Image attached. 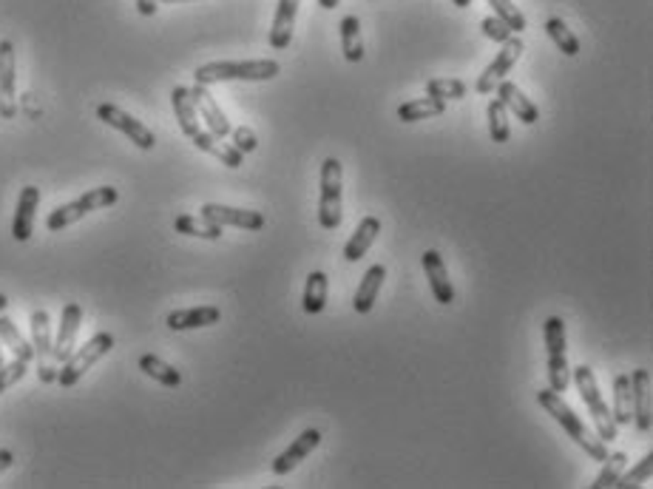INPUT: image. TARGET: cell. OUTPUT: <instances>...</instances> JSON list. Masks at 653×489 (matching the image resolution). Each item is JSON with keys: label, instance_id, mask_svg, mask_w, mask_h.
Segmentation results:
<instances>
[{"label": "cell", "instance_id": "d4e9b609", "mask_svg": "<svg viewBox=\"0 0 653 489\" xmlns=\"http://www.w3.org/2000/svg\"><path fill=\"white\" fill-rule=\"evenodd\" d=\"M171 106H173V114H176V120H180V128H182L185 136H193L196 131H200V114H196L191 89L176 86L171 91Z\"/></svg>", "mask_w": 653, "mask_h": 489}, {"label": "cell", "instance_id": "7a4b0ae2", "mask_svg": "<svg viewBox=\"0 0 653 489\" xmlns=\"http://www.w3.org/2000/svg\"><path fill=\"white\" fill-rule=\"evenodd\" d=\"M282 66L275 61H222V63H205L193 71V80L200 86L228 83V80H245V83H262L279 77Z\"/></svg>", "mask_w": 653, "mask_h": 489}, {"label": "cell", "instance_id": "e0dca14e", "mask_svg": "<svg viewBox=\"0 0 653 489\" xmlns=\"http://www.w3.org/2000/svg\"><path fill=\"white\" fill-rule=\"evenodd\" d=\"M319 444H322V433H319V429H304V433H302L299 438H295L279 458L273 461V473H275V475H287V473H293V469L299 466V464H302V461L313 453V449L319 447Z\"/></svg>", "mask_w": 653, "mask_h": 489}, {"label": "cell", "instance_id": "d6a6232c", "mask_svg": "<svg viewBox=\"0 0 653 489\" xmlns=\"http://www.w3.org/2000/svg\"><path fill=\"white\" fill-rule=\"evenodd\" d=\"M546 32L554 43H557V49L565 54V57H577L580 54V41H577V34H574L565 21H560V17H548V24H546Z\"/></svg>", "mask_w": 653, "mask_h": 489}, {"label": "cell", "instance_id": "7dc6e473", "mask_svg": "<svg viewBox=\"0 0 653 489\" xmlns=\"http://www.w3.org/2000/svg\"><path fill=\"white\" fill-rule=\"evenodd\" d=\"M160 4H185V0H160Z\"/></svg>", "mask_w": 653, "mask_h": 489}, {"label": "cell", "instance_id": "60d3db41", "mask_svg": "<svg viewBox=\"0 0 653 489\" xmlns=\"http://www.w3.org/2000/svg\"><path fill=\"white\" fill-rule=\"evenodd\" d=\"M230 136H233V148L242 151V154H250V151L259 148V136H256V131L247 128V126L230 128Z\"/></svg>", "mask_w": 653, "mask_h": 489}, {"label": "cell", "instance_id": "1f68e13d", "mask_svg": "<svg viewBox=\"0 0 653 489\" xmlns=\"http://www.w3.org/2000/svg\"><path fill=\"white\" fill-rule=\"evenodd\" d=\"M613 421L625 427L630 421V376L620 373L613 376Z\"/></svg>", "mask_w": 653, "mask_h": 489}, {"label": "cell", "instance_id": "ab89813d", "mask_svg": "<svg viewBox=\"0 0 653 489\" xmlns=\"http://www.w3.org/2000/svg\"><path fill=\"white\" fill-rule=\"evenodd\" d=\"M483 34L489 37V41H494V43H506L508 41V37L514 34L503 21H500V17L498 14H489V17H483Z\"/></svg>", "mask_w": 653, "mask_h": 489}, {"label": "cell", "instance_id": "8d00e7d4", "mask_svg": "<svg viewBox=\"0 0 653 489\" xmlns=\"http://www.w3.org/2000/svg\"><path fill=\"white\" fill-rule=\"evenodd\" d=\"M650 475H653V453L642 456V461L633 466V469H628V473H622L613 486H620V489H637V486L648 484Z\"/></svg>", "mask_w": 653, "mask_h": 489}, {"label": "cell", "instance_id": "b9f144b4", "mask_svg": "<svg viewBox=\"0 0 653 489\" xmlns=\"http://www.w3.org/2000/svg\"><path fill=\"white\" fill-rule=\"evenodd\" d=\"M156 9H160V0H136V12H140L143 17L156 14Z\"/></svg>", "mask_w": 653, "mask_h": 489}, {"label": "cell", "instance_id": "484cf974", "mask_svg": "<svg viewBox=\"0 0 653 489\" xmlns=\"http://www.w3.org/2000/svg\"><path fill=\"white\" fill-rule=\"evenodd\" d=\"M446 111V100H438V97H418V100H409L398 106V120L401 123H418V120H432V117H441Z\"/></svg>", "mask_w": 653, "mask_h": 489}, {"label": "cell", "instance_id": "bcb514c9", "mask_svg": "<svg viewBox=\"0 0 653 489\" xmlns=\"http://www.w3.org/2000/svg\"><path fill=\"white\" fill-rule=\"evenodd\" d=\"M9 307V299H6V293H0V313H4Z\"/></svg>", "mask_w": 653, "mask_h": 489}, {"label": "cell", "instance_id": "f6af8a7d", "mask_svg": "<svg viewBox=\"0 0 653 489\" xmlns=\"http://www.w3.org/2000/svg\"><path fill=\"white\" fill-rule=\"evenodd\" d=\"M452 6H458V9H466V6H471V0H452Z\"/></svg>", "mask_w": 653, "mask_h": 489}, {"label": "cell", "instance_id": "83f0119b", "mask_svg": "<svg viewBox=\"0 0 653 489\" xmlns=\"http://www.w3.org/2000/svg\"><path fill=\"white\" fill-rule=\"evenodd\" d=\"M341 29V49L350 63H361L364 61V41H361V21L355 14H347L339 24Z\"/></svg>", "mask_w": 653, "mask_h": 489}, {"label": "cell", "instance_id": "d6986e66", "mask_svg": "<svg viewBox=\"0 0 653 489\" xmlns=\"http://www.w3.org/2000/svg\"><path fill=\"white\" fill-rule=\"evenodd\" d=\"M424 270L429 277L432 296L438 299L441 305H452L454 302V287H452V279H449L446 262H443V257L438 250H426L424 253Z\"/></svg>", "mask_w": 653, "mask_h": 489}, {"label": "cell", "instance_id": "7c38bea8", "mask_svg": "<svg viewBox=\"0 0 653 489\" xmlns=\"http://www.w3.org/2000/svg\"><path fill=\"white\" fill-rule=\"evenodd\" d=\"M80 324H83V307L77 302H69L61 313V327H57V339L51 344L54 364H63L74 353V342H77V334H80Z\"/></svg>", "mask_w": 653, "mask_h": 489}, {"label": "cell", "instance_id": "52a82bcc", "mask_svg": "<svg viewBox=\"0 0 653 489\" xmlns=\"http://www.w3.org/2000/svg\"><path fill=\"white\" fill-rule=\"evenodd\" d=\"M344 220L341 211V163L327 156L322 163V200H319V222L324 230H335Z\"/></svg>", "mask_w": 653, "mask_h": 489}, {"label": "cell", "instance_id": "8fae6325", "mask_svg": "<svg viewBox=\"0 0 653 489\" xmlns=\"http://www.w3.org/2000/svg\"><path fill=\"white\" fill-rule=\"evenodd\" d=\"M202 217L213 225H230V228H242V230H259L265 228V213L259 211H245V208H230V205H219V202H205L202 205Z\"/></svg>", "mask_w": 653, "mask_h": 489}, {"label": "cell", "instance_id": "7bdbcfd3", "mask_svg": "<svg viewBox=\"0 0 653 489\" xmlns=\"http://www.w3.org/2000/svg\"><path fill=\"white\" fill-rule=\"evenodd\" d=\"M12 461H14L12 449H0V473H4V469H9V466H12Z\"/></svg>", "mask_w": 653, "mask_h": 489}, {"label": "cell", "instance_id": "74e56055", "mask_svg": "<svg viewBox=\"0 0 653 489\" xmlns=\"http://www.w3.org/2000/svg\"><path fill=\"white\" fill-rule=\"evenodd\" d=\"M489 6L494 9V14H498L514 34H520L526 29V14L514 6V0H489Z\"/></svg>", "mask_w": 653, "mask_h": 489}, {"label": "cell", "instance_id": "30bf717a", "mask_svg": "<svg viewBox=\"0 0 653 489\" xmlns=\"http://www.w3.org/2000/svg\"><path fill=\"white\" fill-rule=\"evenodd\" d=\"M523 41L520 37H508V41L503 43V49L498 52V57H494V61L486 66V71L478 77V91L480 94H489L491 89H498V83L500 80H506V74L514 69V63L520 61V54H523Z\"/></svg>", "mask_w": 653, "mask_h": 489}, {"label": "cell", "instance_id": "e575fe53", "mask_svg": "<svg viewBox=\"0 0 653 489\" xmlns=\"http://www.w3.org/2000/svg\"><path fill=\"white\" fill-rule=\"evenodd\" d=\"M489 134H491V143H508V111L500 100H491L489 103Z\"/></svg>", "mask_w": 653, "mask_h": 489}, {"label": "cell", "instance_id": "f546056e", "mask_svg": "<svg viewBox=\"0 0 653 489\" xmlns=\"http://www.w3.org/2000/svg\"><path fill=\"white\" fill-rule=\"evenodd\" d=\"M140 370H143L145 376H151L154 381L165 384V387H180V384H182V373H180V370H173L171 364H165L160 356H154V353L140 356Z\"/></svg>", "mask_w": 653, "mask_h": 489}, {"label": "cell", "instance_id": "603a6c76", "mask_svg": "<svg viewBox=\"0 0 653 489\" xmlns=\"http://www.w3.org/2000/svg\"><path fill=\"white\" fill-rule=\"evenodd\" d=\"M191 143L200 148V151H205V154H210V156H216V160H219L222 165H228V168H239L242 165V151H236L233 146H225L222 143V136H213L210 131H196L193 136H191Z\"/></svg>", "mask_w": 653, "mask_h": 489}, {"label": "cell", "instance_id": "9a60e30c", "mask_svg": "<svg viewBox=\"0 0 653 489\" xmlns=\"http://www.w3.org/2000/svg\"><path fill=\"white\" fill-rule=\"evenodd\" d=\"M37 205H41V188L26 185L21 191V200H17V211H14V220H12V237L17 242H29L32 240Z\"/></svg>", "mask_w": 653, "mask_h": 489}, {"label": "cell", "instance_id": "5bb4252c", "mask_svg": "<svg viewBox=\"0 0 653 489\" xmlns=\"http://www.w3.org/2000/svg\"><path fill=\"white\" fill-rule=\"evenodd\" d=\"M630 418L639 433L650 429V373L642 367L630 373Z\"/></svg>", "mask_w": 653, "mask_h": 489}, {"label": "cell", "instance_id": "ac0fdd59", "mask_svg": "<svg viewBox=\"0 0 653 489\" xmlns=\"http://www.w3.org/2000/svg\"><path fill=\"white\" fill-rule=\"evenodd\" d=\"M498 100L506 106V111H511V114L518 117L520 123H526V126H534V123L540 120L537 103H531L528 97L520 91V86H514L511 80H500V83H498Z\"/></svg>", "mask_w": 653, "mask_h": 489}, {"label": "cell", "instance_id": "2e32d148", "mask_svg": "<svg viewBox=\"0 0 653 489\" xmlns=\"http://www.w3.org/2000/svg\"><path fill=\"white\" fill-rule=\"evenodd\" d=\"M191 97H193L196 114H200L202 120L208 123V131H210L213 136H228V134H230V123H228L225 111L219 108V103L213 100V94L208 91V86L196 83V86L191 89Z\"/></svg>", "mask_w": 653, "mask_h": 489}, {"label": "cell", "instance_id": "ba28073f", "mask_svg": "<svg viewBox=\"0 0 653 489\" xmlns=\"http://www.w3.org/2000/svg\"><path fill=\"white\" fill-rule=\"evenodd\" d=\"M97 120H103L106 126L117 128V131H123L128 140L136 146V148H143V151H151L156 146V136L148 126H143L136 117H131L128 111H123L120 106H114V103H103V106H97Z\"/></svg>", "mask_w": 653, "mask_h": 489}, {"label": "cell", "instance_id": "5b68a950", "mask_svg": "<svg viewBox=\"0 0 653 489\" xmlns=\"http://www.w3.org/2000/svg\"><path fill=\"white\" fill-rule=\"evenodd\" d=\"M543 339L548 350V384L554 393H565L571 384V367L565 359V322L560 316H548L543 324Z\"/></svg>", "mask_w": 653, "mask_h": 489}, {"label": "cell", "instance_id": "6da1fadb", "mask_svg": "<svg viewBox=\"0 0 653 489\" xmlns=\"http://www.w3.org/2000/svg\"><path fill=\"white\" fill-rule=\"evenodd\" d=\"M537 404L546 409V413L557 421L565 433H568V438L577 444V447H583L585 453L593 458V461H605L608 458V449H605V441H600L597 436L591 433V429L583 424V418L574 413V409L565 404V399H563V393H554V390L548 387V390H540L537 393Z\"/></svg>", "mask_w": 653, "mask_h": 489}, {"label": "cell", "instance_id": "3957f363", "mask_svg": "<svg viewBox=\"0 0 653 489\" xmlns=\"http://www.w3.org/2000/svg\"><path fill=\"white\" fill-rule=\"evenodd\" d=\"M574 373V384H577L580 390V396L588 407V413L593 418V424H597V433H600V441L611 444L613 438H617V421H613V413H611V407L605 404L602 393H600V384H597V376H593V370L588 364H580V367H574L571 370Z\"/></svg>", "mask_w": 653, "mask_h": 489}, {"label": "cell", "instance_id": "7402d4cb", "mask_svg": "<svg viewBox=\"0 0 653 489\" xmlns=\"http://www.w3.org/2000/svg\"><path fill=\"white\" fill-rule=\"evenodd\" d=\"M378 233H381V220H378V217H364V220L359 222V228L352 230L350 242L344 245V259H347V262L364 259L367 250L372 248V242L378 240Z\"/></svg>", "mask_w": 653, "mask_h": 489}, {"label": "cell", "instance_id": "ffe728a7", "mask_svg": "<svg viewBox=\"0 0 653 489\" xmlns=\"http://www.w3.org/2000/svg\"><path fill=\"white\" fill-rule=\"evenodd\" d=\"M299 4L302 0H279V6H275V17H273V29H270V46L273 49L282 52L293 43V29H295Z\"/></svg>", "mask_w": 653, "mask_h": 489}, {"label": "cell", "instance_id": "44dd1931", "mask_svg": "<svg viewBox=\"0 0 653 489\" xmlns=\"http://www.w3.org/2000/svg\"><path fill=\"white\" fill-rule=\"evenodd\" d=\"M222 319V310L213 305H202V307H188V310H173L168 313L165 324L171 330H196V327H210Z\"/></svg>", "mask_w": 653, "mask_h": 489}, {"label": "cell", "instance_id": "8992f818", "mask_svg": "<svg viewBox=\"0 0 653 489\" xmlns=\"http://www.w3.org/2000/svg\"><path fill=\"white\" fill-rule=\"evenodd\" d=\"M111 347H114V336H111V334H97V336H91L80 350H74V353L63 362L61 370H57V384H61V387H74L97 362H100V359L108 353Z\"/></svg>", "mask_w": 653, "mask_h": 489}, {"label": "cell", "instance_id": "f1b7e54d", "mask_svg": "<svg viewBox=\"0 0 653 489\" xmlns=\"http://www.w3.org/2000/svg\"><path fill=\"white\" fill-rule=\"evenodd\" d=\"M0 342H4V344L12 350L14 359L34 362V347H32V342L23 339V334L17 330V324H14L9 316H4V313H0Z\"/></svg>", "mask_w": 653, "mask_h": 489}, {"label": "cell", "instance_id": "d590c367", "mask_svg": "<svg viewBox=\"0 0 653 489\" xmlns=\"http://www.w3.org/2000/svg\"><path fill=\"white\" fill-rule=\"evenodd\" d=\"M625 466H628V456H625V453H608L602 473L597 475V481H593L591 486H593V489H608V486H613V484H617V478L625 473Z\"/></svg>", "mask_w": 653, "mask_h": 489}, {"label": "cell", "instance_id": "9c48e42d", "mask_svg": "<svg viewBox=\"0 0 653 489\" xmlns=\"http://www.w3.org/2000/svg\"><path fill=\"white\" fill-rule=\"evenodd\" d=\"M51 319L46 310H34L32 313V347H34V359H37V376H41L43 384L57 381V367L51 359Z\"/></svg>", "mask_w": 653, "mask_h": 489}, {"label": "cell", "instance_id": "ee69618b", "mask_svg": "<svg viewBox=\"0 0 653 489\" xmlns=\"http://www.w3.org/2000/svg\"><path fill=\"white\" fill-rule=\"evenodd\" d=\"M319 6L322 9H335V6H339V0H319Z\"/></svg>", "mask_w": 653, "mask_h": 489}, {"label": "cell", "instance_id": "c3c4849f", "mask_svg": "<svg viewBox=\"0 0 653 489\" xmlns=\"http://www.w3.org/2000/svg\"><path fill=\"white\" fill-rule=\"evenodd\" d=\"M0 367H4V350H0Z\"/></svg>", "mask_w": 653, "mask_h": 489}, {"label": "cell", "instance_id": "cb8c5ba5", "mask_svg": "<svg viewBox=\"0 0 653 489\" xmlns=\"http://www.w3.org/2000/svg\"><path fill=\"white\" fill-rule=\"evenodd\" d=\"M384 279H387V268H384V265H372V268L364 273V279H361L359 290H355V299H352L355 313H369V310L375 307Z\"/></svg>", "mask_w": 653, "mask_h": 489}, {"label": "cell", "instance_id": "4dcf8cb0", "mask_svg": "<svg viewBox=\"0 0 653 489\" xmlns=\"http://www.w3.org/2000/svg\"><path fill=\"white\" fill-rule=\"evenodd\" d=\"M173 228H176V233H185V237L210 240V242H216V240L222 237V228H219V225L208 222L205 217H202V220H196V217H191V213H182V217H176Z\"/></svg>", "mask_w": 653, "mask_h": 489}, {"label": "cell", "instance_id": "f35d334b", "mask_svg": "<svg viewBox=\"0 0 653 489\" xmlns=\"http://www.w3.org/2000/svg\"><path fill=\"white\" fill-rule=\"evenodd\" d=\"M26 370H29V362H21V359H12L9 364L4 362V367H0V393H6L12 384L21 381L26 376Z\"/></svg>", "mask_w": 653, "mask_h": 489}, {"label": "cell", "instance_id": "277c9868", "mask_svg": "<svg viewBox=\"0 0 653 489\" xmlns=\"http://www.w3.org/2000/svg\"><path fill=\"white\" fill-rule=\"evenodd\" d=\"M117 200H120V191L111 188V185L91 188L89 193H83L80 200H74V202H66V205H61V208H54V211L49 213V220H46V228H49L51 233H57V230H63V228L74 225V222H80V220L86 217V213H91V211H100V208L114 205Z\"/></svg>", "mask_w": 653, "mask_h": 489}, {"label": "cell", "instance_id": "4316f807", "mask_svg": "<svg viewBox=\"0 0 653 489\" xmlns=\"http://www.w3.org/2000/svg\"><path fill=\"white\" fill-rule=\"evenodd\" d=\"M327 290H330V279L324 270H313L307 282H304V299H302V307L310 316L315 313H322L327 307Z\"/></svg>", "mask_w": 653, "mask_h": 489}, {"label": "cell", "instance_id": "4fadbf2b", "mask_svg": "<svg viewBox=\"0 0 653 489\" xmlns=\"http://www.w3.org/2000/svg\"><path fill=\"white\" fill-rule=\"evenodd\" d=\"M14 80H17L14 46H12V41H0V117H6V120H12L17 114Z\"/></svg>", "mask_w": 653, "mask_h": 489}, {"label": "cell", "instance_id": "836d02e7", "mask_svg": "<svg viewBox=\"0 0 653 489\" xmlns=\"http://www.w3.org/2000/svg\"><path fill=\"white\" fill-rule=\"evenodd\" d=\"M426 94L438 97V100H463L466 97V83L454 80V77H434L426 83Z\"/></svg>", "mask_w": 653, "mask_h": 489}]
</instances>
